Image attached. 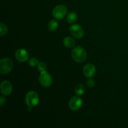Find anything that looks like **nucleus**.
I'll use <instances>...</instances> for the list:
<instances>
[{
  "instance_id": "nucleus-9",
  "label": "nucleus",
  "mask_w": 128,
  "mask_h": 128,
  "mask_svg": "<svg viewBox=\"0 0 128 128\" xmlns=\"http://www.w3.org/2000/svg\"><path fill=\"white\" fill-rule=\"evenodd\" d=\"M96 71V66L91 63H88L84 66L83 74L86 78H90L95 74Z\"/></svg>"
},
{
  "instance_id": "nucleus-15",
  "label": "nucleus",
  "mask_w": 128,
  "mask_h": 128,
  "mask_svg": "<svg viewBox=\"0 0 128 128\" xmlns=\"http://www.w3.org/2000/svg\"><path fill=\"white\" fill-rule=\"evenodd\" d=\"M8 32V28L3 22L0 23V36H3Z\"/></svg>"
},
{
  "instance_id": "nucleus-1",
  "label": "nucleus",
  "mask_w": 128,
  "mask_h": 128,
  "mask_svg": "<svg viewBox=\"0 0 128 128\" xmlns=\"http://www.w3.org/2000/svg\"><path fill=\"white\" fill-rule=\"evenodd\" d=\"M72 59L77 62H82L86 60V51L81 46H77L72 50L71 52Z\"/></svg>"
},
{
  "instance_id": "nucleus-4",
  "label": "nucleus",
  "mask_w": 128,
  "mask_h": 128,
  "mask_svg": "<svg viewBox=\"0 0 128 128\" xmlns=\"http://www.w3.org/2000/svg\"><path fill=\"white\" fill-rule=\"evenodd\" d=\"M68 12L67 7L64 5H58L52 10V16L56 20H62Z\"/></svg>"
},
{
  "instance_id": "nucleus-17",
  "label": "nucleus",
  "mask_w": 128,
  "mask_h": 128,
  "mask_svg": "<svg viewBox=\"0 0 128 128\" xmlns=\"http://www.w3.org/2000/svg\"><path fill=\"white\" fill-rule=\"evenodd\" d=\"M46 69H47V66L44 62H40L39 63L38 66V70L40 72H43V71H46Z\"/></svg>"
},
{
  "instance_id": "nucleus-2",
  "label": "nucleus",
  "mask_w": 128,
  "mask_h": 128,
  "mask_svg": "<svg viewBox=\"0 0 128 128\" xmlns=\"http://www.w3.org/2000/svg\"><path fill=\"white\" fill-rule=\"evenodd\" d=\"M13 62L8 58H2L0 60V72L2 74H7L12 71Z\"/></svg>"
},
{
  "instance_id": "nucleus-19",
  "label": "nucleus",
  "mask_w": 128,
  "mask_h": 128,
  "mask_svg": "<svg viewBox=\"0 0 128 128\" xmlns=\"http://www.w3.org/2000/svg\"><path fill=\"white\" fill-rule=\"evenodd\" d=\"M0 101H1V102H0V106H1V107H2V106L5 104L6 100H5V98L3 96H1V97L0 98Z\"/></svg>"
},
{
  "instance_id": "nucleus-3",
  "label": "nucleus",
  "mask_w": 128,
  "mask_h": 128,
  "mask_svg": "<svg viewBox=\"0 0 128 128\" xmlns=\"http://www.w3.org/2000/svg\"><path fill=\"white\" fill-rule=\"evenodd\" d=\"M25 101H26V104L29 108L35 107L40 102L39 95L35 91H30L26 94Z\"/></svg>"
},
{
  "instance_id": "nucleus-12",
  "label": "nucleus",
  "mask_w": 128,
  "mask_h": 128,
  "mask_svg": "<svg viewBox=\"0 0 128 128\" xmlns=\"http://www.w3.org/2000/svg\"><path fill=\"white\" fill-rule=\"evenodd\" d=\"M78 16L76 14V13L73 11H71L67 15V21L70 24H72L74 22H75L77 20Z\"/></svg>"
},
{
  "instance_id": "nucleus-16",
  "label": "nucleus",
  "mask_w": 128,
  "mask_h": 128,
  "mask_svg": "<svg viewBox=\"0 0 128 128\" xmlns=\"http://www.w3.org/2000/svg\"><path fill=\"white\" fill-rule=\"evenodd\" d=\"M39 61L36 58H31L29 60V64L32 67H35V66H38L39 64Z\"/></svg>"
},
{
  "instance_id": "nucleus-14",
  "label": "nucleus",
  "mask_w": 128,
  "mask_h": 128,
  "mask_svg": "<svg viewBox=\"0 0 128 128\" xmlns=\"http://www.w3.org/2000/svg\"><path fill=\"white\" fill-rule=\"evenodd\" d=\"M85 91V87L84 86V85L82 84H78L76 88H75L74 91L76 92V94L78 96H81V95L83 94L84 93Z\"/></svg>"
},
{
  "instance_id": "nucleus-7",
  "label": "nucleus",
  "mask_w": 128,
  "mask_h": 128,
  "mask_svg": "<svg viewBox=\"0 0 128 128\" xmlns=\"http://www.w3.org/2000/svg\"><path fill=\"white\" fill-rule=\"evenodd\" d=\"M70 31L71 34L76 39H81L84 36V31L80 24H73L70 26Z\"/></svg>"
},
{
  "instance_id": "nucleus-11",
  "label": "nucleus",
  "mask_w": 128,
  "mask_h": 128,
  "mask_svg": "<svg viewBox=\"0 0 128 128\" xmlns=\"http://www.w3.org/2000/svg\"><path fill=\"white\" fill-rule=\"evenodd\" d=\"M63 44L68 48H72L75 45V41L73 38L71 37L68 36L64 38Z\"/></svg>"
},
{
  "instance_id": "nucleus-5",
  "label": "nucleus",
  "mask_w": 128,
  "mask_h": 128,
  "mask_svg": "<svg viewBox=\"0 0 128 128\" xmlns=\"http://www.w3.org/2000/svg\"><path fill=\"white\" fill-rule=\"evenodd\" d=\"M39 81L41 86L44 88H49L52 83V76L46 71L41 72L39 76Z\"/></svg>"
},
{
  "instance_id": "nucleus-18",
  "label": "nucleus",
  "mask_w": 128,
  "mask_h": 128,
  "mask_svg": "<svg viewBox=\"0 0 128 128\" xmlns=\"http://www.w3.org/2000/svg\"><path fill=\"white\" fill-rule=\"evenodd\" d=\"M87 85L89 88H93L95 85V81L93 79H92L91 78H89V80H88L87 82Z\"/></svg>"
},
{
  "instance_id": "nucleus-6",
  "label": "nucleus",
  "mask_w": 128,
  "mask_h": 128,
  "mask_svg": "<svg viewBox=\"0 0 128 128\" xmlns=\"http://www.w3.org/2000/svg\"><path fill=\"white\" fill-rule=\"evenodd\" d=\"M82 105V100L80 96H73L69 101V108L72 111H78Z\"/></svg>"
},
{
  "instance_id": "nucleus-10",
  "label": "nucleus",
  "mask_w": 128,
  "mask_h": 128,
  "mask_svg": "<svg viewBox=\"0 0 128 128\" xmlns=\"http://www.w3.org/2000/svg\"><path fill=\"white\" fill-rule=\"evenodd\" d=\"M1 92L4 96H9L12 90V85L8 81H3L1 84Z\"/></svg>"
},
{
  "instance_id": "nucleus-13",
  "label": "nucleus",
  "mask_w": 128,
  "mask_h": 128,
  "mask_svg": "<svg viewBox=\"0 0 128 128\" xmlns=\"http://www.w3.org/2000/svg\"><path fill=\"white\" fill-rule=\"evenodd\" d=\"M58 26H59V24L58 22V21L54 20H52L49 22L48 28V30H50V31H55V30H57Z\"/></svg>"
},
{
  "instance_id": "nucleus-8",
  "label": "nucleus",
  "mask_w": 128,
  "mask_h": 128,
  "mask_svg": "<svg viewBox=\"0 0 128 128\" xmlns=\"http://www.w3.org/2000/svg\"><path fill=\"white\" fill-rule=\"evenodd\" d=\"M15 58L19 62H26L29 59V54L26 50L19 49L15 52Z\"/></svg>"
}]
</instances>
